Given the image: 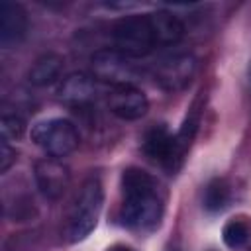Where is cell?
Masks as SVG:
<instances>
[{
    "label": "cell",
    "instance_id": "obj_16",
    "mask_svg": "<svg viewBox=\"0 0 251 251\" xmlns=\"http://www.w3.org/2000/svg\"><path fill=\"white\" fill-rule=\"evenodd\" d=\"M25 131V122L18 116V114H4L2 122H0V133H2V141H18L22 139Z\"/></svg>",
    "mask_w": 251,
    "mask_h": 251
},
{
    "label": "cell",
    "instance_id": "obj_7",
    "mask_svg": "<svg viewBox=\"0 0 251 251\" xmlns=\"http://www.w3.org/2000/svg\"><path fill=\"white\" fill-rule=\"evenodd\" d=\"M33 176H35V184H37L39 192L47 200L61 198L71 182L69 167L61 159H55V157L39 159L33 167Z\"/></svg>",
    "mask_w": 251,
    "mask_h": 251
},
{
    "label": "cell",
    "instance_id": "obj_2",
    "mask_svg": "<svg viewBox=\"0 0 251 251\" xmlns=\"http://www.w3.org/2000/svg\"><path fill=\"white\" fill-rule=\"evenodd\" d=\"M102 204H104V190H102L100 180L88 178L80 186V190L73 202V208L69 212V220H67V226L63 231V235L69 243H78L90 235V231L98 224Z\"/></svg>",
    "mask_w": 251,
    "mask_h": 251
},
{
    "label": "cell",
    "instance_id": "obj_19",
    "mask_svg": "<svg viewBox=\"0 0 251 251\" xmlns=\"http://www.w3.org/2000/svg\"><path fill=\"white\" fill-rule=\"evenodd\" d=\"M249 86H251V65H249Z\"/></svg>",
    "mask_w": 251,
    "mask_h": 251
},
{
    "label": "cell",
    "instance_id": "obj_11",
    "mask_svg": "<svg viewBox=\"0 0 251 251\" xmlns=\"http://www.w3.org/2000/svg\"><path fill=\"white\" fill-rule=\"evenodd\" d=\"M57 96L69 106H86L96 98V78L86 73H71L61 80Z\"/></svg>",
    "mask_w": 251,
    "mask_h": 251
},
{
    "label": "cell",
    "instance_id": "obj_9",
    "mask_svg": "<svg viewBox=\"0 0 251 251\" xmlns=\"http://www.w3.org/2000/svg\"><path fill=\"white\" fill-rule=\"evenodd\" d=\"M143 151L159 161L161 165H165L169 171H176L182 163V157L176 149V141H175V135L167 129L165 124H159V126H153L147 133H145V139H143Z\"/></svg>",
    "mask_w": 251,
    "mask_h": 251
},
{
    "label": "cell",
    "instance_id": "obj_5",
    "mask_svg": "<svg viewBox=\"0 0 251 251\" xmlns=\"http://www.w3.org/2000/svg\"><path fill=\"white\" fill-rule=\"evenodd\" d=\"M90 67H92L94 78H100V80L110 82L114 86L133 84L137 78V69L131 63V59L114 47L112 49H98L90 59Z\"/></svg>",
    "mask_w": 251,
    "mask_h": 251
},
{
    "label": "cell",
    "instance_id": "obj_17",
    "mask_svg": "<svg viewBox=\"0 0 251 251\" xmlns=\"http://www.w3.org/2000/svg\"><path fill=\"white\" fill-rule=\"evenodd\" d=\"M16 161V151L12 149V145L8 141L0 143V173H6Z\"/></svg>",
    "mask_w": 251,
    "mask_h": 251
},
{
    "label": "cell",
    "instance_id": "obj_6",
    "mask_svg": "<svg viewBox=\"0 0 251 251\" xmlns=\"http://www.w3.org/2000/svg\"><path fill=\"white\" fill-rule=\"evenodd\" d=\"M194 71H196L194 55L186 51H178L161 57L153 67V76L165 90L175 92V90H182L192 80Z\"/></svg>",
    "mask_w": 251,
    "mask_h": 251
},
{
    "label": "cell",
    "instance_id": "obj_3",
    "mask_svg": "<svg viewBox=\"0 0 251 251\" xmlns=\"http://www.w3.org/2000/svg\"><path fill=\"white\" fill-rule=\"evenodd\" d=\"M112 43L114 49H118L129 59L145 57L159 45L147 14L120 18L112 27Z\"/></svg>",
    "mask_w": 251,
    "mask_h": 251
},
{
    "label": "cell",
    "instance_id": "obj_13",
    "mask_svg": "<svg viewBox=\"0 0 251 251\" xmlns=\"http://www.w3.org/2000/svg\"><path fill=\"white\" fill-rule=\"evenodd\" d=\"M61 71H63V57L57 53H45L39 59H35L27 78L33 86H49L61 76Z\"/></svg>",
    "mask_w": 251,
    "mask_h": 251
},
{
    "label": "cell",
    "instance_id": "obj_14",
    "mask_svg": "<svg viewBox=\"0 0 251 251\" xmlns=\"http://www.w3.org/2000/svg\"><path fill=\"white\" fill-rule=\"evenodd\" d=\"M229 202V186L226 184V180L222 178H214L206 184L204 188V196H202V206L216 214V212H222Z\"/></svg>",
    "mask_w": 251,
    "mask_h": 251
},
{
    "label": "cell",
    "instance_id": "obj_1",
    "mask_svg": "<svg viewBox=\"0 0 251 251\" xmlns=\"http://www.w3.org/2000/svg\"><path fill=\"white\" fill-rule=\"evenodd\" d=\"M124 202L120 220L131 229H153L163 218V202L155 190V180L141 169H126L122 175Z\"/></svg>",
    "mask_w": 251,
    "mask_h": 251
},
{
    "label": "cell",
    "instance_id": "obj_20",
    "mask_svg": "<svg viewBox=\"0 0 251 251\" xmlns=\"http://www.w3.org/2000/svg\"><path fill=\"white\" fill-rule=\"evenodd\" d=\"M167 251H178V249H175V247H171V249H167Z\"/></svg>",
    "mask_w": 251,
    "mask_h": 251
},
{
    "label": "cell",
    "instance_id": "obj_12",
    "mask_svg": "<svg viewBox=\"0 0 251 251\" xmlns=\"http://www.w3.org/2000/svg\"><path fill=\"white\" fill-rule=\"evenodd\" d=\"M149 22L159 45H175L184 37V24L180 18L169 10L149 12Z\"/></svg>",
    "mask_w": 251,
    "mask_h": 251
},
{
    "label": "cell",
    "instance_id": "obj_8",
    "mask_svg": "<svg viewBox=\"0 0 251 251\" xmlns=\"http://www.w3.org/2000/svg\"><path fill=\"white\" fill-rule=\"evenodd\" d=\"M108 106L110 112L122 120H139L147 114L149 110V100L141 88L135 84H122L114 86L110 96H108Z\"/></svg>",
    "mask_w": 251,
    "mask_h": 251
},
{
    "label": "cell",
    "instance_id": "obj_4",
    "mask_svg": "<svg viewBox=\"0 0 251 251\" xmlns=\"http://www.w3.org/2000/svg\"><path fill=\"white\" fill-rule=\"evenodd\" d=\"M31 141L39 145L47 155L61 159L78 147V131L73 122L65 118H51L37 122L31 127Z\"/></svg>",
    "mask_w": 251,
    "mask_h": 251
},
{
    "label": "cell",
    "instance_id": "obj_18",
    "mask_svg": "<svg viewBox=\"0 0 251 251\" xmlns=\"http://www.w3.org/2000/svg\"><path fill=\"white\" fill-rule=\"evenodd\" d=\"M108 251H133V249L127 247V245H114V247H110Z\"/></svg>",
    "mask_w": 251,
    "mask_h": 251
},
{
    "label": "cell",
    "instance_id": "obj_10",
    "mask_svg": "<svg viewBox=\"0 0 251 251\" xmlns=\"http://www.w3.org/2000/svg\"><path fill=\"white\" fill-rule=\"evenodd\" d=\"M27 31V16L16 2H0V45L10 49L16 47Z\"/></svg>",
    "mask_w": 251,
    "mask_h": 251
},
{
    "label": "cell",
    "instance_id": "obj_15",
    "mask_svg": "<svg viewBox=\"0 0 251 251\" xmlns=\"http://www.w3.org/2000/svg\"><path fill=\"white\" fill-rule=\"evenodd\" d=\"M222 237L229 249H241L249 239V227L241 220H231L224 226Z\"/></svg>",
    "mask_w": 251,
    "mask_h": 251
}]
</instances>
